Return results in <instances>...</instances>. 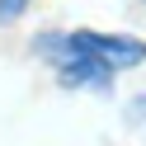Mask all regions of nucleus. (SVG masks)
I'll use <instances>...</instances> for the list:
<instances>
[{"mask_svg":"<svg viewBox=\"0 0 146 146\" xmlns=\"http://www.w3.org/2000/svg\"><path fill=\"white\" fill-rule=\"evenodd\" d=\"M71 52H80V57L99 61L104 71H127V66H141L146 61V42L137 38H108V33H71V38H61Z\"/></svg>","mask_w":146,"mask_h":146,"instance_id":"1","label":"nucleus"},{"mask_svg":"<svg viewBox=\"0 0 146 146\" xmlns=\"http://www.w3.org/2000/svg\"><path fill=\"white\" fill-rule=\"evenodd\" d=\"M24 10H29V0H0V24H10V19H19Z\"/></svg>","mask_w":146,"mask_h":146,"instance_id":"2","label":"nucleus"}]
</instances>
